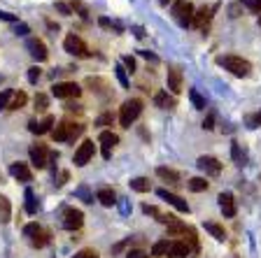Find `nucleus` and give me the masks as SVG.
<instances>
[{
    "label": "nucleus",
    "instance_id": "1",
    "mask_svg": "<svg viewBox=\"0 0 261 258\" xmlns=\"http://www.w3.org/2000/svg\"><path fill=\"white\" fill-rule=\"evenodd\" d=\"M217 65H222L224 70H228L233 77H247L252 72V63L247 59H243V56H233V54H228V56H217Z\"/></svg>",
    "mask_w": 261,
    "mask_h": 258
},
{
    "label": "nucleus",
    "instance_id": "2",
    "mask_svg": "<svg viewBox=\"0 0 261 258\" xmlns=\"http://www.w3.org/2000/svg\"><path fill=\"white\" fill-rule=\"evenodd\" d=\"M84 133V126L75 124V121H61L56 128H51V137L54 142H72L75 137Z\"/></svg>",
    "mask_w": 261,
    "mask_h": 258
},
{
    "label": "nucleus",
    "instance_id": "3",
    "mask_svg": "<svg viewBox=\"0 0 261 258\" xmlns=\"http://www.w3.org/2000/svg\"><path fill=\"white\" fill-rule=\"evenodd\" d=\"M140 114H142V100L140 98H130V100H126L124 105H121V112H119L121 128H130Z\"/></svg>",
    "mask_w": 261,
    "mask_h": 258
},
{
    "label": "nucleus",
    "instance_id": "4",
    "mask_svg": "<svg viewBox=\"0 0 261 258\" xmlns=\"http://www.w3.org/2000/svg\"><path fill=\"white\" fill-rule=\"evenodd\" d=\"M23 237L28 240V244H31L33 249H42L49 244V233L44 231L40 223H26V226H23Z\"/></svg>",
    "mask_w": 261,
    "mask_h": 258
},
{
    "label": "nucleus",
    "instance_id": "5",
    "mask_svg": "<svg viewBox=\"0 0 261 258\" xmlns=\"http://www.w3.org/2000/svg\"><path fill=\"white\" fill-rule=\"evenodd\" d=\"M194 14H196V10L189 0H177L173 5V16H175V21H177L179 28L194 26Z\"/></svg>",
    "mask_w": 261,
    "mask_h": 258
},
{
    "label": "nucleus",
    "instance_id": "6",
    "mask_svg": "<svg viewBox=\"0 0 261 258\" xmlns=\"http://www.w3.org/2000/svg\"><path fill=\"white\" fill-rule=\"evenodd\" d=\"M61 226L70 233L80 231L84 226V212L77 210V207H63L61 210Z\"/></svg>",
    "mask_w": 261,
    "mask_h": 258
},
{
    "label": "nucleus",
    "instance_id": "7",
    "mask_svg": "<svg viewBox=\"0 0 261 258\" xmlns=\"http://www.w3.org/2000/svg\"><path fill=\"white\" fill-rule=\"evenodd\" d=\"M63 49H65V51H68L70 56H75V59H89V56H91L89 47L84 44V40H82L80 35H75V33L65 35V40H63Z\"/></svg>",
    "mask_w": 261,
    "mask_h": 258
},
{
    "label": "nucleus",
    "instance_id": "8",
    "mask_svg": "<svg viewBox=\"0 0 261 258\" xmlns=\"http://www.w3.org/2000/svg\"><path fill=\"white\" fill-rule=\"evenodd\" d=\"M49 154L51 151L47 149V145H42V142H35V145L28 147V156H31V163L38 170H42V167L49 165Z\"/></svg>",
    "mask_w": 261,
    "mask_h": 258
},
{
    "label": "nucleus",
    "instance_id": "9",
    "mask_svg": "<svg viewBox=\"0 0 261 258\" xmlns=\"http://www.w3.org/2000/svg\"><path fill=\"white\" fill-rule=\"evenodd\" d=\"M93 154H96V145H93V140H84L80 147H77L72 163H75L77 167H84L93 158Z\"/></svg>",
    "mask_w": 261,
    "mask_h": 258
},
{
    "label": "nucleus",
    "instance_id": "10",
    "mask_svg": "<svg viewBox=\"0 0 261 258\" xmlns=\"http://www.w3.org/2000/svg\"><path fill=\"white\" fill-rule=\"evenodd\" d=\"M51 93H54L56 98H80L82 89L80 84H75V81H56L54 86H51Z\"/></svg>",
    "mask_w": 261,
    "mask_h": 258
},
{
    "label": "nucleus",
    "instance_id": "11",
    "mask_svg": "<svg viewBox=\"0 0 261 258\" xmlns=\"http://www.w3.org/2000/svg\"><path fill=\"white\" fill-rule=\"evenodd\" d=\"M156 195L161 200H166L168 205H173L177 212H182V214H189V205H187V200H182L177 193H173V191H168V188H159Z\"/></svg>",
    "mask_w": 261,
    "mask_h": 258
},
{
    "label": "nucleus",
    "instance_id": "12",
    "mask_svg": "<svg viewBox=\"0 0 261 258\" xmlns=\"http://www.w3.org/2000/svg\"><path fill=\"white\" fill-rule=\"evenodd\" d=\"M26 49L31 51V56L38 61V63H44V61L49 59L47 44H44L40 38H28V40H26Z\"/></svg>",
    "mask_w": 261,
    "mask_h": 258
},
{
    "label": "nucleus",
    "instance_id": "13",
    "mask_svg": "<svg viewBox=\"0 0 261 258\" xmlns=\"http://www.w3.org/2000/svg\"><path fill=\"white\" fill-rule=\"evenodd\" d=\"M166 81H168V91L173 93V96H177V93H182V89H185V77H182V70L179 68H168V75H166Z\"/></svg>",
    "mask_w": 261,
    "mask_h": 258
},
{
    "label": "nucleus",
    "instance_id": "14",
    "mask_svg": "<svg viewBox=\"0 0 261 258\" xmlns=\"http://www.w3.org/2000/svg\"><path fill=\"white\" fill-rule=\"evenodd\" d=\"M196 165L201 167L205 175H210V177H217L219 172H222V163H219L215 156H201L196 161Z\"/></svg>",
    "mask_w": 261,
    "mask_h": 258
},
{
    "label": "nucleus",
    "instance_id": "15",
    "mask_svg": "<svg viewBox=\"0 0 261 258\" xmlns=\"http://www.w3.org/2000/svg\"><path fill=\"white\" fill-rule=\"evenodd\" d=\"M215 10H217V5H203L201 10H196V14H194V26H196V28H205L207 23L212 21V14H215Z\"/></svg>",
    "mask_w": 261,
    "mask_h": 258
},
{
    "label": "nucleus",
    "instance_id": "16",
    "mask_svg": "<svg viewBox=\"0 0 261 258\" xmlns=\"http://www.w3.org/2000/svg\"><path fill=\"white\" fill-rule=\"evenodd\" d=\"M219 210H222V214L226 216V219H233L236 216V200H233V193H228V191H224V193H219Z\"/></svg>",
    "mask_w": 261,
    "mask_h": 258
},
{
    "label": "nucleus",
    "instance_id": "17",
    "mask_svg": "<svg viewBox=\"0 0 261 258\" xmlns=\"http://www.w3.org/2000/svg\"><path fill=\"white\" fill-rule=\"evenodd\" d=\"M98 142L103 145V158H110L112 156V147L119 145V137H117L112 130H103V133L98 135Z\"/></svg>",
    "mask_w": 261,
    "mask_h": 258
},
{
    "label": "nucleus",
    "instance_id": "18",
    "mask_svg": "<svg viewBox=\"0 0 261 258\" xmlns=\"http://www.w3.org/2000/svg\"><path fill=\"white\" fill-rule=\"evenodd\" d=\"M56 119L51 117V114H47V117L42 119V121H31L28 124V130H31L33 135H44V133H51V126H54Z\"/></svg>",
    "mask_w": 261,
    "mask_h": 258
},
{
    "label": "nucleus",
    "instance_id": "19",
    "mask_svg": "<svg viewBox=\"0 0 261 258\" xmlns=\"http://www.w3.org/2000/svg\"><path fill=\"white\" fill-rule=\"evenodd\" d=\"M10 175L14 179H19V182H33V172H31V167L26 165V163H12L10 165Z\"/></svg>",
    "mask_w": 261,
    "mask_h": 258
},
{
    "label": "nucleus",
    "instance_id": "20",
    "mask_svg": "<svg viewBox=\"0 0 261 258\" xmlns=\"http://www.w3.org/2000/svg\"><path fill=\"white\" fill-rule=\"evenodd\" d=\"M191 253L189 244L182 242V240H175V242H170L168 247V258H187Z\"/></svg>",
    "mask_w": 261,
    "mask_h": 258
},
{
    "label": "nucleus",
    "instance_id": "21",
    "mask_svg": "<svg viewBox=\"0 0 261 258\" xmlns=\"http://www.w3.org/2000/svg\"><path fill=\"white\" fill-rule=\"evenodd\" d=\"M156 177L163 179L166 184H170V186H177L179 184V172L173 170V167H156Z\"/></svg>",
    "mask_w": 261,
    "mask_h": 258
},
{
    "label": "nucleus",
    "instance_id": "22",
    "mask_svg": "<svg viewBox=\"0 0 261 258\" xmlns=\"http://www.w3.org/2000/svg\"><path fill=\"white\" fill-rule=\"evenodd\" d=\"M154 105H156V107H161V109H173L175 105H177V100H175L173 93H168V91H159L156 96H154Z\"/></svg>",
    "mask_w": 261,
    "mask_h": 258
},
{
    "label": "nucleus",
    "instance_id": "23",
    "mask_svg": "<svg viewBox=\"0 0 261 258\" xmlns=\"http://www.w3.org/2000/svg\"><path fill=\"white\" fill-rule=\"evenodd\" d=\"M142 212H145V214H149V216H154V219L161 221V223H166V226H170L173 221H177L173 214H163V212L159 210V207H154V205H145V207H142Z\"/></svg>",
    "mask_w": 261,
    "mask_h": 258
},
{
    "label": "nucleus",
    "instance_id": "24",
    "mask_svg": "<svg viewBox=\"0 0 261 258\" xmlns=\"http://www.w3.org/2000/svg\"><path fill=\"white\" fill-rule=\"evenodd\" d=\"M96 200L100 205H105V207H112V205H117V193L110 186H103L96 191Z\"/></svg>",
    "mask_w": 261,
    "mask_h": 258
},
{
    "label": "nucleus",
    "instance_id": "25",
    "mask_svg": "<svg viewBox=\"0 0 261 258\" xmlns=\"http://www.w3.org/2000/svg\"><path fill=\"white\" fill-rule=\"evenodd\" d=\"M205 231L210 233L217 242H224V240H226V231H224V226H219V223H215V221H205Z\"/></svg>",
    "mask_w": 261,
    "mask_h": 258
},
{
    "label": "nucleus",
    "instance_id": "26",
    "mask_svg": "<svg viewBox=\"0 0 261 258\" xmlns=\"http://www.w3.org/2000/svg\"><path fill=\"white\" fill-rule=\"evenodd\" d=\"M26 102H28V96L23 91H19V93H14L12 96V100H10V107L7 109H12V112H16V109H21V107H26Z\"/></svg>",
    "mask_w": 261,
    "mask_h": 258
},
{
    "label": "nucleus",
    "instance_id": "27",
    "mask_svg": "<svg viewBox=\"0 0 261 258\" xmlns=\"http://www.w3.org/2000/svg\"><path fill=\"white\" fill-rule=\"evenodd\" d=\"M12 216V205L5 195H0V223H7Z\"/></svg>",
    "mask_w": 261,
    "mask_h": 258
},
{
    "label": "nucleus",
    "instance_id": "28",
    "mask_svg": "<svg viewBox=\"0 0 261 258\" xmlns=\"http://www.w3.org/2000/svg\"><path fill=\"white\" fill-rule=\"evenodd\" d=\"M130 188L136 191V193H147L149 191V179L147 177H136V179H130Z\"/></svg>",
    "mask_w": 261,
    "mask_h": 258
},
{
    "label": "nucleus",
    "instance_id": "29",
    "mask_svg": "<svg viewBox=\"0 0 261 258\" xmlns=\"http://www.w3.org/2000/svg\"><path fill=\"white\" fill-rule=\"evenodd\" d=\"M185 237H187V244H189L191 251H201V244H198V235H196V231H194L191 226H187Z\"/></svg>",
    "mask_w": 261,
    "mask_h": 258
},
{
    "label": "nucleus",
    "instance_id": "30",
    "mask_svg": "<svg viewBox=\"0 0 261 258\" xmlns=\"http://www.w3.org/2000/svg\"><path fill=\"white\" fill-rule=\"evenodd\" d=\"M23 198H26V212H28V214H38V200H35V193H33V188H26Z\"/></svg>",
    "mask_w": 261,
    "mask_h": 258
},
{
    "label": "nucleus",
    "instance_id": "31",
    "mask_svg": "<svg viewBox=\"0 0 261 258\" xmlns=\"http://www.w3.org/2000/svg\"><path fill=\"white\" fill-rule=\"evenodd\" d=\"M187 186H189V191H194V193H201V191H207V182L203 177H191L189 182H187Z\"/></svg>",
    "mask_w": 261,
    "mask_h": 258
},
{
    "label": "nucleus",
    "instance_id": "32",
    "mask_svg": "<svg viewBox=\"0 0 261 258\" xmlns=\"http://www.w3.org/2000/svg\"><path fill=\"white\" fill-rule=\"evenodd\" d=\"M189 100H191V105H194L196 109H205V98L196 91V89H189Z\"/></svg>",
    "mask_w": 261,
    "mask_h": 258
},
{
    "label": "nucleus",
    "instance_id": "33",
    "mask_svg": "<svg viewBox=\"0 0 261 258\" xmlns=\"http://www.w3.org/2000/svg\"><path fill=\"white\" fill-rule=\"evenodd\" d=\"M33 105H35V109H38V112H47L49 98L44 96V93H35V98H33Z\"/></svg>",
    "mask_w": 261,
    "mask_h": 258
},
{
    "label": "nucleus",
    "instance_id": "34",
    "mask_svg": "<svg viewBox=\"0 0 261 258\" xmlns=\"http://www.w3.org/2000/svg\"><path fill=\"white\" fill-rule=\"evenodd\" d=\"M168 247H170L168 240H161V242H156L152 247V256H159V258H161V256H168Z\"/></svg>",
    "mask_w": 261,
    "mask_h": 258
},
{
    "label": "nucleus",
    "instance_id": "35",
    "mask_svg": "<svg viewBox=\"0 0 261 258\" xmlns=\"http://www.w3.org/2000/svg\"><path fill=\"white\" fill-rule=\"evenodd\" d=\"M114 75H117V79H119V84L124 86V89H128L130 86V81H128V75H126V68L124 65H117V68H114Z\"/></svg>",
    "mask_w": 261,
    "mask_h": 258
},
{
    "label": "nucleus",
    "instance_id": "36",
    "mask_svg": "<svg viewBox=\"0 0 261 258\" xmlns=\"http://www.w3.org/2000/svg\"><path fill=\"white\" fill-rule=\"evenodd\" d=\"M185 231H187V226L185 223H182V221H173V223H170L168 226V235H185Z\"/></svg>",
    "mask_w": 261,
    "mask_h": 258
},
{
    "label": "nucleus",
    "instance_id": "37",
    "mask_svg": "<svg viewBox=\"0 0 261 258\" xmlns=\"http://www.w3.org/2000/svg\"><path fill=\"white\" fill-rule=\"evenodd\" d=\"M12 96H14V91H12V89H5V91H0V109H7V107H10Z\"/></svg>",
    "mask_w": 261,
    "mask_h": 258
},
{
    "label": "nucleus",
    "instance_id": "38",
    "mask_svg": "<svg viewBox=\"0 0 261 258\" xmlns=\"http://www.w3.org/2000/svg\"><path fill=\"white\" fill-rule=\"evenodd\" d=\"M75 195H77V198H82V200H84V203H93V193H91V191H89L87 186H80V188H77V191H75Z\"/></svg>",
    "mask_w": 261,
    "mask_h": 258
},
{
    "label": "nucleus",
    "instance_id": "39",
    "mask_svg": "<svg viewBox=\"0 0 261 258\" xmlns=\"http://www.w3.org/2000/svg\"><path fill=\"white\" fill-rule=\"evenodd\" d=\"M40 77H42V70H40L38 65H33V68H28V81H31V84H38Z\"/></svg>",
    "mask_w": 261,
    "mask_h": 258
},
{
    "label": "nucleus",
    "instance_id": "40",
    "mask_svg": "<svg viewBox=\"0 0 261 258\" xmlns=\"http://www.w3.org/2000/svg\"><path fill=\"white\" fill-rule=\"evenodd\" d=\"M112 121H114V117L110 112H105V114H100V117L96 119V126H100V128H105V126H112Z\"/></svg>",
    "mask_w": 261,
    "mask_h": 258
},
{
    "label": "nucleus",
    "instance_id": "41",
    "mask_svg": "<svg viewBox=\"0 0 261 258\" xmlns=\"http://www.w3.org/2000/svg\"><path fill=\"white\" fill-rule=\"evenodd\" d=\"M70 7H72V12H80V16H82V19H89V10H87V5H82L80 0H75V3H70Z\"/></svg>",
    "mask_w": 261,
    "mask_h": 258
},
{
    "label": "nucleus",
    "instance_id": "42",
    "mask_svg": "<svg viewBox=\"0 0 261 258\" xmlns=\"http://www.w3.org/2000/svg\"><path fill=\"white\" fill-rule=\"evenodd\" d=\"M231 156H233V161L238 163V165H243V151H240L238 142H233V145H231Z\"/></svg>",
    "mask_w": 261,
    "mask_h": 258
},
{
    "label": "nucleus",
    "instance_id": "43",
    "mask_svg": "<svg viewBox=\"0 0 261 258\" xmlns=\"http://www.w3.org/2000/svg\"><path fill=\"white\" fill-rule=\"evenodd\" d=\"M240 5H245V7H247V10L256 12V14H259V12H261V0H240Z\"/></svg>",
    "mask_w": 261,
    "mask_h": 258
},
{
    "label": "nucleus",
    "instance_id": "44",
    "mask_svg": "<svg viewBox=\"0 0 261 258\" xmlns=\"http://www.w3.org/2000/svg\"><path fill=\"white\" fill-rule=\"evenodd\" d=\"M247 126H250V128H259V126H261V109L247 117Z\"/></svg>",
    "mask_w": 261,
    "mask_h": 258
},
{
    "label": "nucleus",
    "instance_id": "45",
    "mask_svg": "<svg viewBox=\"0 0 261 258\" xmlns=\"http://www.w3.org/2000/svg\"><path fill=\"white\" fill-rule=\"evenodd\" d=\"M72 258H100V256H98L96 249H82V251H77Z\"/></svg>",
    "mask_w": 261,
    "mask_h": 258
},
{
    "label": "nucleus",
    "instance_id": "46",
    "mask_svg": "<svg viewBox=\"0 0 261 258\" xmlns=\"http://www.w3.org/2000/svg\"><path fill=\"white\" fill-rule=\"evenodd\" d=\"M121 65L126 68V72H136V59H133V56H124Z\"/></svg>",
    "mask_w": 261,
    "mask_h": 258
},
{
    "label": "nucleus",
    "instance_id": "47",
    "mask_svg": "<svg viewBox=\"0 0 261 258\" xmlns=\"http://www.w3.org/2000/svg\"><path fill=\"white\" fill-rule=\"evenodd\" d=\"M54 7H56V10H59L63 16H70V14H72V7L68 5V3H63V0H59V3H56Z\"/></svg>",
    "mask_w": 261,
    "mask_h": 258
},
{
    "label": "nucleus",
    "instance_id": "48",
    "mask_svg": "<svg viewBox=\"0 0 261 258\" xmlns=\"http://www.w3.org/2000/svg\"><path fill=\"white\" fill-rule=\"evenodd\" d=\"M140 56H142V59H147L149 63H159V56H156V54H152V51H147V49H142Z\"/></svg>",
    "mask_w": 261,
    "mask_h": 258
},
{
    "label": "nucleus",
    "instance_id": "49",
    "mask_svg": "<svg viewBox=\"0 0 261 258\" xmlns=\"http://www.w3.org/2000/svg\"><path fill=\"white\" fill-rule=\"evenodd\" d=\"M203 128H205V130H212V128H215V114H207V117H205V121H203Z\"/></svg>",
    "mask_w": 261,
    "mask_h": 258
},
{
    "label": "nucleus",
    "instance_id": "50",
    "mask_svg": "<svg viewBox=\"0 0 261 258\" xmlns=\"http://www.w3.org/2000/svg\"><path fill=\"white\" fill-rule=\"evenodd\" d=\"M0 19H3V21H10V23H19V19H16L14 14H10V12H3V10H0Z\"/></svg>",
    "mask_w": 261,
    "mask_h": 258
},
{
    "label": "nucleus",
    "instance_id": "51",
    "mask_svg": "<svg viewBox=\"0 0 261 258\" xmlns=\"http://www.w3.org/2000/svg\"><path fill=\"white\" fill-rule=\"evenodd\" d=\"M28 33H31V28L26 23H16V35H28Z\"/></svg>",
    "mask_w": 261,
    "mask_h": 258
},
{
    "label": "nucleus",
    "instance_id": "52",
    "mask_svg": "<svg viewBox=\"0 0 261 258\" xmlns=\"http://www.w3.org/2000/svg\"><path fill=\"white\" fill-rule=\"evenodd\" d=\"M98 26L100 28H112V21H110L108 16H100V19H98Z\"/></svg>",
    "mask_w": 261,
    "mask_h": 258
},
{
    "label": "nucleus",
    "instance_id": "53",
    "mask_svg": "<svg viewBox=\"0 0 261 258\" xmlns=\"http://www.w3.org/2000/svg\"><path fill=\"white\" fill-rule=\"evenodd\" d=\"M133 35H136L138 40H142V38H145V28H142V26H133Z\"/></svg>",
    "mask_w": 261,
    "mask_h": 258
},
{
    "label": "nucleus",
    "instance_id": "54",
    "mask_svg": "<svg viewBox=\"0 0 261 258\" xmlns=\"http://www.w3.org/2000/svg\"><path fill=\"white\" fill-rule=\"evenodd\" d=\"M128 258H149L145 251H140V249H136V251H128Z\"/></svg>",
    "mask_w": 261,
    "mask_h": 258
},
{
    "label": "nucleus",
    "instance_id": "55",
    "mask_svg": "<svg viewBox=\"0 0 261 258\" xmlns=\"http://www.w3.org/2000/svg\"><path fill=\"white\" fill-rule=\"evenodd\" d=\"M119 203V207H121V214H128V203L126 200H117Z\"/></svg>",
    "mask_w": 261,
    "mask_h": 258
},
{
    "label": "nucleus",
    "instance_id": "56",
    "mask_svg": "<svg viewBox=\"0 0 261 258\" xmlns=\"http://www.w3.org/2000/svg\"><path fill=\"white\" fill-rule=\"evenodd\" d=\"M126 244H130V237H128V240H124V242H119V244H117V247L112 249V251H121V249H124Z\"/></svg>",
    "mask_w": 261,
    "mask_h": 258
},
{
    "label": "nucleus",
    "instance_id": "57",
    "mask_svg": "<svg viewBox=\"0 0 261 258\" xmlns=\"http://www.w3.org/2000/svg\"><path fill=\"white\" fill-rule=\"evenodd\" d=\"M168 3H170V0H161V5H168Z\"/></svg>",
    "mask_w": 261,
    "mask_h": 258
},
{
    "label": "nucleus",
    "instance_id": "58",
    "mask_svg": "<svg viewBox=\"0 0 261 258\" xmlns=\"http://www.w3.org/2000/svg\"><path fill=\"white\" fill-rule=\"evenodd\" d=\"M259 26H261V12H259Z\"/></svg>",
    "mask_w": 261,
    "mask_h": 258
},
{
    "label": "nucleus",
    "instance_id": "59",
    "mask_svg": "<svg viewBox=\"0 0 261 258\" xmlns=\"http://www.w3.org/2000/svg\"><path fill=\"white\" fill-rule=\"evenodd\" d=\"M0 81H3V77H0Z\"/></svg>",
    "mask_w": 261,
    "mask_h": 258
}]
</instances>
